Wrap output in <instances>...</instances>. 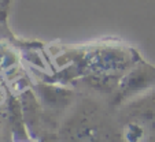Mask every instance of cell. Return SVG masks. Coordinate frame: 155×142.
I'll return each mask as SVG.
<instances>
[{"label":"cell","instance_id":"cell-1","mask_svg":"<svg viewBox=\"0 0 155 142\" xmlns=\"http://www.w3.org/2000/svg\"><path fill=\"white\" fill-rule=\"evenodd\" d=\"M68 55L73 63L69 64L74 68L73 75H91L96 81H114L118 75L126 73L139 60L137 53L130 48L120 44H96L85 46L80 51H69Z\"/></svg>","mask_w":155,"mask_h":142},{"label":"cell","instance_id":"cell-2","mask_svg":"<svg viewBox=\"0 0 155 142\" xmlns=\"http://www.w3.org/2000/svg\"><path fill=\"white\" fill-rule=\"evenodd\" d=\"M61 142H122L117 126L94 104H82L64 119Z\"/></svg>","mask_w":155,"mask_h":142}]
</instances>
